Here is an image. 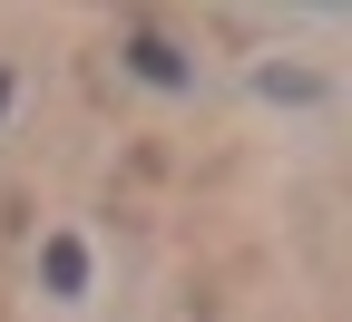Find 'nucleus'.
Wrapping results in <instances>:
<instances>
[{
    "label": "nucleus",
    "mask_w": 352,
    "mask_h": 322,
    "mask_svg": "<svg viewBox=\"0 0 352 322\" xmlns=\"http://www.w3.org/2000/svg\"><path fill=\"white\" fill-rule=\"evenodd\" d=\"M127 59H138L147 78H166V88H176V78H186V69H176V49H166V39H138V49H127Z\"/></svg>",
    "instance_id": "f257e3e1"
},
{
    "label": "nucleus",
    "mask_w": 352,
    "mask_h": 322,
    "mask_svg": "<svg viewBox=\"0 0 352 322\" xmlns=\"http://www.w3.org/2000/svg\"><path fill=\"white\" fill-rule=\"evenodd\" d=\"M50 284H59V293L88 284V254H78V244H50Z\"/></svg>",
    "instance_id": "f03ea898"
}]
</instances>
